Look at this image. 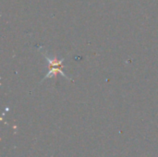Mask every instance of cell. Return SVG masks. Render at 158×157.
<instances>
[{
  "mask_svg": "<svg viewBox=\"0 0 158 157\" xmlns=\"http://www.w3.org/2000/svg\"><path fill=\"white\" fill-rule=\"evenodd\" d=\"M46 57V59L48 60V62H49V72L47 73V75L44 78V80H45V79H48V78H52V77H56L58 73H60L63 77H65V78H67V79H69V78L67 76V75H65V73L62 71V62H63V59H61V60H58V59H56V57L55 58H50V57H48L47 56H45ZM43 80V81H44Z\"/></svg>",
  "mask_w": 158,
  "mask_h": 157,
  "instance_id": "obj_1",
  "label": "cell"
}]
</instances>
